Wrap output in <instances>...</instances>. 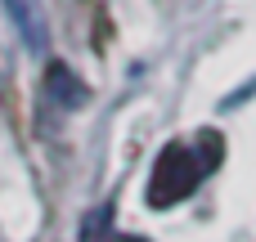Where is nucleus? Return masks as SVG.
I'll use <instances>...</instances> for the list:
<instances>
[{
    "mask_svg": "<svg viewBox=\"0 0 256 242\" xmlns=\"http://www.w3.org/2000/svg\"><path fill=\"white\" fill-rule=\"evenodd\" d=\"M50 94H54L63 108H72V103H81V99H86V90L76 85V76H72L68 67H58V63L50 67Z\"/></svg>",
    "mask_w": 256,
    "mask_h": 242,
    "instance_id": "nucleus-3",
    "label": "nucleus"
},
{
    "mask_svg": "<svg viewBox=\"0 0 256 242\" xmlns=\"http://www.w3.org/2000/svg\"><path fill=\"white\" fill-rule=\"evenodd\" d=\"M108 242H148V238H135V234H117V238H108Z\"/></svg>",
    "mask_w": 256,
    "mask_h": 242,
    "instance_id": "nucleus-4",
    "label": "nucleus"
},
{
    "mask_svg": "<svg viewBox=\"0 0 256 242\" xmlns=\"http://www.w3.org/2000/svg\"><path fill=\"white\" fill-rule=\"evenodd\" d=\"M207 171H212L207 157H198V153L184 148V144H166V148L158 153V162H153V175H148V207L166 211V207L184 202V198L202 184Z\"/></svg>",
    "mask_w": 256,
    "mask_h": 242,
    "instance_id": "nucleus-1",
    "label": "nucleus"
},
{
    "mask_svg": "<svg viewBox=\"0 0 256 242\" xmlns=\"http://www.w3.org/2000/svg\"><path fill=\"white\" fill-rule=\"evenodd\" d=\"M14 31L22 36V45L32 49H45L50 45V13H45V0H0Z\"/></svg>",
    "mask_w": 256,
    "mask_h": 242,
    "instance_id": "nucleus-2",
    "label": "nucleus"
}]
</instances>
